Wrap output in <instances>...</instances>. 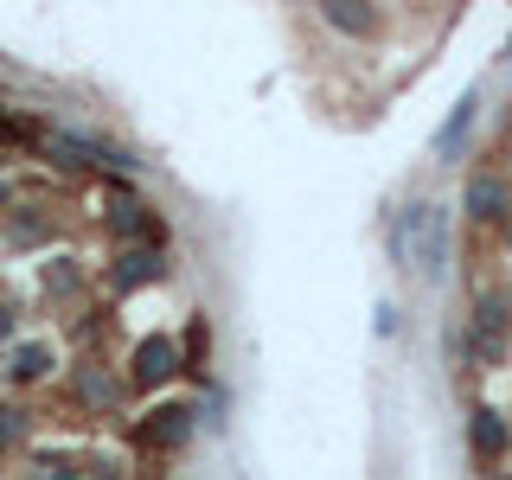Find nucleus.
Returning <instances> with one entry per match:
<instances>
[{
  "instance_id": "1",
  "label": "nucleus",
  "mask_w": 512,
  "mask_h": 480,
  "mask_svg": "<svg viewBox=\"0 0 512 480\" xmlns=\"http://www.w3.org/2000/svg\"><path fill=\"white\" fill-rule=\"evenodd\" d=\"M410 237H423V276H442V263H448V212L442 205L410 212Z\"/></svg>"
},
{
  "instance_id": "2",
  "label": "nucleus",
  "mask_w": 512,
  "mask_h": 480,
  "mask_svg": "<svg viewBox=\"0 0 512 480\" xmlns=\"http://www.w3.org/2000/svg\"><path fill=\"white\" fill-rule=\"evenodd\" d=\"M173 372H180V346H173V340H160V333H154V340L135 346V384H141V391L167 384Z\"/></svg>"
},
{
  "instance_id": "3",
  "label": "nucleus",
  "mask_w": 512,
  "mask_h": 480,
  "mask_svg": "<svg viewBox=\"0 0 512 480\" xmlns=\"http://www.w3.org/2000/svg\"><path fill=\"white\" fill-rule=\"evenodd\" d=\"M141 436H148L154 448H180V442L192 436V410H186V404H160L148 423H141Z\"/></svg>"
},
{
  "instance_id": "4",
  "label": "nucleus",
  "mask_w": 512,
  "mask_h": 480,
  "mask_svg": "<svg viewBox=\"0 0 512 480\" xmlns=\"http://www.w3.org/2000/svg\"><path fill=\"white\" fill-rule=\"evenodd\" d=\"M506 442H512V436H506V416H500V410H480V416H474V455H480V461H500Z\"/></svg>"
},
{
  "instance_id": "5",
  "label": "nucleus",
  "mask_w": 512,
  "mask_h": 480,
  "mask_svg": "<svg viewBox=\"0 0 512 480\" xmlns=\"http://www.w3.org/2000/svg\"><path fill=\"white\" fill-rule=\"evenodd\" d=\"M141 282H160V256L154 250H128L122 263H116V288L128 295V288H141Z\"/></svg>"
},
{
  "instance_id": "6",
  "label": "nucleus",
  "mask_w": 512,
  "mask_h": 480,
  "mask_svg": "<svg viewBox=\"0 0 512 480\" xmlns=\"http://www.w3.org/2000/svg\"><path fill=\"white\" fill-rule=\"evenodd\" d=\"M109 231L116 237H160V218L148 205H116V212H109Z\"/></svg>"
},
{
  "instance_id": "7",
  "label": "nucleus",
  "mask_w": 512,
  "mask_h": 480,
  "mask_svg": "<svg viewBox=\"0 0 512 480\" xmlns=\"http://www.w3.org/2000/svg\"><path fill=\"white\" fill-rule=\"evenodd\" d=\"M468 212H474V218L512 212V205H506V186H500V180H474V186H468Z\"/></svg>"
},
{
  "instance_id": "8",
  "label": "nucleus",
  "mask_w": 512,
  "mask_h": 480,
  "mask_svg": "<svg viewBox=\"0 0 512 480\" xmlns=\"http://www.w3.org/2000/svg\"><path fill=\"white\" fill-rule=\"evenodd\" d=\"M205 352H212V327H205V314H192L186 320V372H205Z\"/></svg>"
},
{
  "instance_id": "9",
  "label": "nucleus",
  "mask_w": 512,
  "mask_h": 480,
  "mask_svg": "<svg viewBox=\"0 0 512 480\" xmlns=\"http://www.w3.org/2000/svg\"><path fill=\"white\" fill-rule=\"evenodd\" d=\"M468 128H474V96H461V109H455V116H448V128H442V141H436V148L448 154V148H455L461 135H468Z\"/></svg>"
},
{
  "instance_id": "10",
  "label": "nucleus",
  "mask_w": 512,
  "mask_h": 480,
  "mask_svg": "<svg viewBox=\"0 0 512 480\" xmlns=\"http://www.w3.org/2000/svg\"><path fill=\"white\" fill-rule=\"evenodd\" d=\"M45 365H52V352H45V346H20V359H13V378H39Z\"/></svg>"
},
{
  "instance_id": "11",
  "label": "nucleus",
  "mask_w": 512,
  "mask_h": 480,
  "mask_svg": "<svg viewBox=\"0 0 512 480\" xmlns=\"http://www.w3.org/2000/svg\"><path fill=\"white\" fill-rule=\"evenodd\" d=\"M327 20L340 26V32H365V26H372V13H365V7H327Z\"/></svg>"
},
{
  "instance_id": "12",
  "label": "nucleus",
  "mask_w": 512,
  "mask_h": 480,
  "mask_svg": "<svg viewBox=\"0 0 512 480\" xmlns=\"http://www.w3.org/2000/svg\"><path fill=\"white\" fill-rule=\"evenodd\" d=\"M77 384H84V397H90V404H109V397H116V391H109V378H96V372H84Z\"/></svg>"
},
{
  "instance_id": "13",
  "label": "nucleus",
  "mask_w": 512,
  "mask_h": 480,
  "mask_svg": "<svg viewBox=\"0 0 512 480\" xmlns=\"http://www.w3.org/2000/svg\"><path fill=\"white\" fill-rule=\"evenodd\" d=\"M20 429H26V423H20V410H0V448L20 442Z\"/></svg>"
},
{
  "instance_id": "14",
  "label": "nucleus",
  "mask_w": 512,
  "mask_h": 480,
  "mask_svg": "<svg viewBox=\"0 0 512 480\" xmlns=\"http://www.w3.org/2000/svg\"><path fill=\"white\" fill-rule=\"evenodd\" d=\"M7 333H13V314H7V308H0V340H7Z\"/></svg>"
},
{
  "instance_id": "15",
  "label": "nucleus",
  "mask_w": 512,
  "mask_h": 480,
  "mask_svg": "<svg viewBox=\"0 0 512 480\" xmlns=\"http://www.w3.org/2000/svg\"><path fill=\"white\" fill-rule=\"evenodd\" d=\"M0 199H7V180H0Z\"/></svg>"
}]
</instances>
